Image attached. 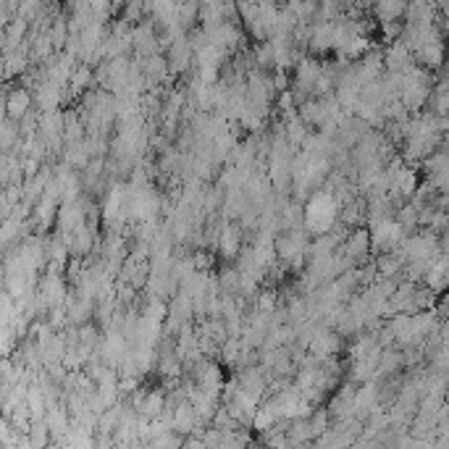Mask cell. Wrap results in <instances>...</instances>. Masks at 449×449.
<instances>
[{
	"label": "cell",
	"mask_w": 449,
	"mask_h": 449,
	"mask_svg": "<svg viewBox=\"0 0 449 449\" xmlns=\"http://www.w3.org/2000/svg\"><path fill=\"white\" fill-rule=\"evenodd\" d=\"M165 313H168V305H165V300L150 295V297H147V302H145V310H142V318L153 320V323H163Z\"/></svg>",
	"instance_id": "9a60e30c"
},
{
	"label": "cell",
	"mask_w": 449,
	"mask_h": 449,
	"mask_svg": "<svg viewBox=\"0 0 449 449\" xmlns=\"http://www.w3.org/2000/svg\"><path fill=\"white\" fill-rule=\"evenodd\" d=\"M342 205L336 202V197L331 195L329 189H318L310 200H307L305 211H302V229L313 236H323L334 231L336 218H339Z\"/></svg>",
	"instance_id": "6da1fadb"
},
{
	"label": "cell",
	"mask_w": 449,
	"mask_h": 449,
	"mask_svg": "<svg viewBox=\"0 0 449 449\" xmlns=\"http://www.w3.org/2000/svg\"><path fill=\"white\" fill-rule=\"evenodd\" d=\"M87 205H84L82 200H74V202H63L58 208V226L60 231H63V242L69 239L79 226H84V221H87V211H84Z\"/></svg>",
	"instance_id": "8992f818"
},
{
	"label": "cell",
	"mask_w": 449,
	"mask_h": 449,
	"mask_svg": "<svg viewBox=\"0 0 449 449\" xmlns=\"http://www.w3.org/2000/svg\"><path fill=\"white\" fill-rule=\"evenodd\" d=\"M131 47L137 53V58H147L158 53V32H155L153 22H140L137 26H131Z\"/></svg>",
	"instance_id": "5b68a950"
},
{
	"label": "cell",
	"mask_w": 449,
	"mask_h": 449,
	"mask_svg": "<svg viewBox=\"0 0 449 449\" xmlns=\"http://www.w3.org/2000/svg\"><path fill=\"white\" fill-rule=\"evenodd\" d=\"M192 58H195V53H192V42H189L187 35H177L168 42V58H165L168 74H184Z\"/></svg>",
	"instance_id": "277c9868"
},
{
	"label": "cell",
	"mask_w": 449,
	"mask_h": 449,
	"mask_svg": "<svg viewBox=\"0 0 449 449\" xmlns=\"http://www.w3.org/2000/svg\"><path fill=\"white\" fill-rule=\"evenodd\" d=\"M6 116L11 118V121H22V118L29 116V108H32V95L26 87H11L8 92H6Z\"/></svg>",
	"instance_id": "ba28073f"
},
{
	"label": "cell",
	"mask_w": 449,
	"mask_h": 449,
	"mask_svg": "<svg viewBox=\"0 0 449 449\" xmlns=\"http://www.w3.org/2000/svg\"><path fill=\"white\" fill-rule=\"evenodd\" d=\"M242 245V229L239 224H224V231L218 234V250L224 252V258H236Z\"/></svg>",
	"instance_id": "30bf717a"
},
{
	"label": "cell",
	"mask_w": 449,
	"mask_h": 449,
	"mask_svg": "<svg viewBox=\"0 0 449 449\" xmlns=\"http://www.w3.org/2000/svg\"><path fill=\"white\" fill-rule=\"evenodd\" d=\"M368 234H370V247L378 250V252H397L402 239L407 236L394 218H384L378 224H370L368 226Z\"/></svg>",
	"instance_id": "3957f363"
},
{
	"label": "cell",
	"mask_w": 449,
	"mask_h": 449,
	"mask_svg": "<svg viewBox=\"0 0 449 449\" xmlns=\"http://www.w3.org/2000/svg\"><path fill=\"white\" fill-rule=\"evenodd\" d=\"M342 218H344V224H357V221L363 218V202H360V200L344 202Z\"/></svg>",
	"instance_id": "ac0fdd59"
},
{
	"label": "cell",
	"mask_w": 449,
	"mask_h": 449,
	"mask_svg": "<svg viewBox=\"0 0 449 449\" xmlns=\"http://www.w3.org/2000/svg\"><path fill=\"white\" fill-rule=\"evenodd\" d=\"M339 250H342V255L350 260V263L366 260L368 250H370V234H368L366 226H357L352 234L344 236V242H342V247Z\"/></svg>",
	"instance_id": "52a82bcc"
},
{
	"label": "cell",
	"mask_w": 449,
	"mask_h": 449,
	"mask_svg": "<svg viewBox=\"0 0 449 449\" xmlns=\"http://www.w3.org/2000/svg\"><path fill=\"white\" fill-rule=\"evenodd\" d=\"M69 84H71V97L82 95L90 84H95L92 66H87V63H76L74 71H71V76H69Z\"/></svg>",
	"instance_id": "7c38bea8"
},
{
	"label": "cell",
	"mask_w": 449,
	"mask_h": 449,
	"mask_svg": "<svg viewBox=\"0 0 449 449\" xmlns=\"http://www.w3.org/2000/svg\"><path fill=\"white\" fill-rule=\"evenodd\" d=\"M425 284H428L431 292H441L444 289V284H447V255L444 252L428 263V268H425Z\"/></svg>",
	"instance_id": "8fae6325"
},
{
	"label": "cell",
	"mask_w": 449,
	"mask_h": 449,
	"mask_svg": "<svg viewBox=\"0 0 449 449\" xmlns=\"http://www.w3.org/2000/svg\"><path fill=\"white\" fill-rule=\"evenodd\" d=\"M373 13H376V16H378V22H381V24L400 22L402 16H405V3H394V0H384V3H378V6H373Z\"/></svg>",
	"instance_id": "5bb4252c"
},
{
	"label": "cell",
	"mask_w": 449,
	"mask_h": 449,
	"mask_svg": "<svg viewBox=\"0 0 449 449\" xmlns=\"http://www.w3.org/2000/svg\"><path fill=\"white\" fill-rule=\"evenodd\" d=\"M376 273H381V279H391V276H397V273H402V268H405V263H402V258L397 255V252H381L376 258Z\"/></svg>",
	"instance_id": "4fadbf2b"
},
{
	"label": "cell",
	"mask_w": 449,
	"mask_h": 449,
	"mask_svg": "<svg viewBox=\"0 0 449 449\" xmlns=\"http://www.w3.org/2000/svg\"><path fill=\"white\" fill-rule=\"evenodd\" d=\"M273 252L276 258H281L286 266L300 268L305 263V252H307V231L305 229H297V231H284V234L273 236Z\"/></svg>",
	"instance_id": "7a4b0ae2"
},
{
	"label": "cell",
	"mask_w": 449,
	"mask_h": 449,
	"mask_svg": "<svg viewBox=\"0 0 449 449\" xmlns=\"http://www.w3.org/2000/svg\"><path fill=\"white\" fill-rule=\"evenodd\" d=\"M255 63H258V69H255V71H266L268 66H273L271 42H260V45L255 47Z\"/></svg>",
	"instance_id": "e0dca14e"
},
{
	"label": "cell",
	"mask_w": 449,
	"mask_h": 449,
	"mask_svg": "<svg viewBox=\"0 0 449 449\" xmlns=\"http://www.w3.org/2000/svg\"><path fill=\"white\" fill-rule=\"evenodd\" d=\"M320 71H323V63H318L316 58H300V63H297V90H300V95L302 92H313V84L318 82ZM297 95V97H300Z\"/></svg>",
	"instance_id": "9c48e42d"
},
{
	"label": "cell",
	"mask_w": 449,
	"mask_h": 449,
	"mask_svg": "<svg viewBox=\"0 0 449 449\" xmlns=\"http://www.w3.org/2000/svg\"><path fill=\"white\" fill-rule=\"evenodd\" d=\"M276 305H279V300H276V292L266 289V292H260V295H258V310H255V313H263V316H273V313H276Z\"/></svg>",
	"instance_id": "2e32d148"
}]
</instances>
